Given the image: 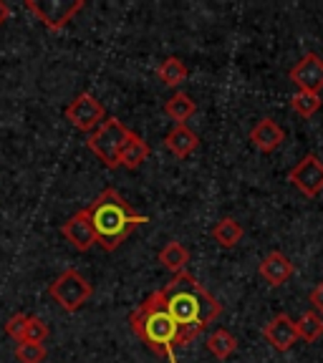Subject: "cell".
Here are the masks:
<instances>
[{"label":"cell","instance_id":"10","mask_svg":"<svg viewBox=\"0 0 323 363\" xmlns=\"http://www.w3.org/2000/svg\"><path fill=\"white\" fill-rule=\"evenodd\" d=\"M61 235L68 240V242L74 245L79 252H86V250H91L94 245H97V233H94V225H91L86 207L76 212V215H71L66 222H63V225H61Z\"/></svg>","mask_w":323,"mask_h":363},{"label":"cell","instance_id":"7","mask_svg":"<svg viewBox=\"0 0 323 363\" xmlns=\"http://www.w3.org/2000/svg\"><path fill=\"white\" fill-rule=\"evenodd\" d=\"M63 113H66V119L71 121L74 129L86 131V134H91V131L97 129V126H102L104 119H106V108H104V104L99 101L94 94H89V91L79 94L74 101L68 104Z\"/></svg>","mask_w":323,"mask_h":363},{"label":"cell","instance_id":"14","mask_svg":"<svg viewBox=\"0 0 323 363\" xmlns=\"http://www.w3.org/2000/svg\"><path fill=\"white\" fill-rule=\"evenodd\" d=\"M165 147L175 154L177 159H187L195 154V149L199 147V139L187 124H175L170 129V134L165 136Z\"/></svg>","mask_w":323,"mask_h":363},{"label":"cell","instance_id":"23","mask_svg":"<svg viewBox=\"0 0 323 363\" xmlns=\"http://www.w3.org/2000/svg\"><path fill=\"white\" fill-rule=\"evenodd\" d=\"M45 338H48V323L38 315H28L21 343H45Z\"/></svg>","mask_w":323,"mask_h":363},{"label":"cell","instance_id":"8","mask_svg":"<svg viewBox=\"0 0 323 363\" xmlns=\"http://www.w3.org/2000/svg\"><path fill=\"white\" fill-rule=\"evenodd\" d=\"M288 182L306 197H318L323 192V162L316 154H306L298 164L290 169Z\"/></svg>","mask_w":323,"mask_h":363},{"label":"cell","instance_id":"15","mask_svg":"<svg viewBox=\"0 0 323 363\" xmlns=\"http://www.w3.org/2000/svg\"><path fill=\"white\" fill-rule=\"evenodd\" d=\"M149 154H152V147L144 142L142 136L131 131V136L126 139L124 149H121V154H119V167H124V169H136V167H142L144 162H147Z\"/></svg>","mask_w":323,"mask_h":363},{"label":"cell","instance_id":"22","mask_svg":"<svg viewBox=\"0 0 323 363\" xmlns=\"http://www.w3.org/2000/svg\"><path fill=\"white\" fill-rule=\"evenodd\" d=\"M323 106L321 96L318 94H311V91H295L293 96H290V108H293L298 116L303 119H311L313 113H318Z\"/></svg>","mask_w":323,"mask_h":363},{"label":"cell","instance_id":"18","mask_svg":"<svg viewBox=\"0 0 323 363\" xmlns=\"http://www.w3.org/2000/svg\"><path fill=\"white\" fill-rule=\"evenodd\" d=\"M207 351H210L215 358H220V361H227V358L238 351V338H235L230 330L215 328L210 335H207Z\"/></svg>","mask_w":323,"mask_h":363},{"label":"cell","instance_id":"3","mask_svg":"<svg viewBox=\"0 0 323 363\" xmlns=\"http://www.w3.org/2000/svg\"><path fill=\"white\" fill-rule=\"evenodd\" d=\"M86 212H89V220L94 225V233H97V245H102V250H106V252L121 247V242L136 227L149 222L147 215H139L114 187L104 189L86 207Z\"/></svg>","mask_w":323,"mask_h":363},{"label":"cell","instance_id":"16","mask_svg":"<svg viewBox=\"0 0 323 363\" xmlns=\"http://www.w3.org/2000/svg\"><path fill=\"white\" fill-rule=\"evenodd\" d=\"M243 235H245L243 225H240L235 217H222V220H217L215 227H212V240L225 250L235 247V245L243 240Z\"/></svg>","mask_w":323,"mask_h":363},{"label":"cell","instance_id":"1","mask_svg":"<svg viewBox=\"0 0 323 363\" xmlns=\"http://www.w3.org/2000/svg\"><path fill=\"white\" fill-rule=\"evenodd\" d=\"M162 295H165L167 311L172 313L175 323L180 325L182 335H185V343L197 338L207 325L215 323L222 313L220 303L187 270L175 275L167 283V288L162 290Z\"/></svg>","mask_w":323,"mask_h":363},{"label":"cell","instance_id":"11","mask_svg":"<svg viewBox=\"0 0 323 363\" xmlns=\"http://www.w3.org/2000/svg\"><path fill=\"white\" fill-rule=\"evenodd\" d=\"M263 335H265L268 343H270V346L275 348V351H280V353L290 351V348H293V343H298L295 320L290 315H285V313H278L270 323H265Z\"/></svg>","mask_w":323,"mask_h":363},{"label":"cell","instance_id":"13","mask_svg":"<svg viewBox=\"0 0 323 363\" xmlns=\"http://www.w3.org/2000/svg\"><path fill=\"white\" fill-rule=\"evenodd\" d=\"M250 142L256 144L261 152L270 154L285 142V131L280 129L273 119H261L253 129H250Z\"/></svg>","mask_w":323,"mask_h":363},{"label":"cell","instance_id":"12","mask_svg":"<svg viewBox=\"0 0 323 363\" xmlns=\"http://www.w3.org/2000/svg\"><path fill=\"white\" fill-rule=\"evenodd\" d=\"M258 270H261V278L265 280L268 285H273V288H278V285L288 283V280L293 278V262H290L280 250L268 252Z\"/></svg>","mask_w":323,"mask_h":363},{"label":"cell","instance_id":"26","mask_svg":"<svg viewBox=\"0 0 323 363\" xmlns=\"http://www.w3.org/2000/svg\"><path fill=\"white\" fill-rule=\"evenodd\" d=\"M311 303H313V311L323 318V280L311 290Z\"/></svg>","mask_w":323,"mask_h":363},{"label":"cell","instance_id":"17","mask_svg":"<svg viewBox=\"0 0 323 363\" xmlns=\"http://www.w3.org/2000/svg\"><path fill=\"white\" fill-rule=\"evenodd\" d=\"M157 257L167 270L180 275V272H185V267H187V262H190V250L182 242H177V240H172V242H167L165 247L159 250Z\"/></svg>","mask_w":323,"mask_h":363},{"label":"cell","instance_id":"25","mask_svg":"<svg viewBox=\"0 0 323 363\" xmlns=\"http://www.w3.org/2000/svg\"><path fill=\"white\" fill-rule=\"evenodd\" d=\"M26 323H28V315H26V313H16V315L8 318V323H6V333L11 335L13 340H18V343H21L23 330H26Z\"/></svg>","mask_w":323,"mask_h":363},{"label":"cell","instance_id":"4","mask_svg":"<svg viewBox=\"0 0 323 363\" xmlns=\"http://www.w3.org/2000/svg\"><path fill=\"white\" fill-rule=\"evenodd\" d=\"M129 136H131V129H126L119 119L106 116L104 124L97 126V129L89 134L86 144H89V149L97 154V159L106 169H116V167H119V154Z\"/></svg>","mask_w":323,"mask_h":363},{"label":"cell","instance_id":"24","mask_svg":"<svg viewBox=\"0 0 323 363\" xmlns=\"http://www.w3.org/2000/svg\"><path fill=\"white\" fill-rule=\"evenodd\" d=\"M48 351L43 343H18L16 346V361L18 363H43Z\"/></svg>","mask_w":323,"mask_h":363},{"label":"cell","instance_id":"6","mask_svg":"<svg viewBox=\"0 0 323 363\" xmlns=\"http://www.w3.org/2000/svg\"><path fill=\"white\" fill-rule=\"evenodd\" d=\"M23 6L33 13L35 21H40L51 33H56L76 13L84 11V0H26Z\"/></svg>","mask_w":323,"mask_h":363},{"label":"cell","instance_id":"19","mask_svg":"<svg viewBox=\"0 0 323 363\" xmlns=\"http://www.w3.org/2000/svg\"><path fill=\"white\" fill-rule=\"evenodd\" d=\"M187 74H190V71H187V66H185V61H182V58H177V56L165 58V61L159 63V68H157L159 81H162L165 86H170V89H177V86L185 84Z\"/></svg>","mask_w":323,"mask_h":363},{"label":"cell","instance_id":"9","mask_svg":"<svg viewBox=\"0 0 323 363\" xmlns=\"http://www.w3.org/2000/svg\"><path fill=\"white\" fill-rule=\"evenodd\" d=\"M290 81L298 86V91H311L321 94L323 91V58L316 53H306L301 61L290 68Z\"/></svg>","mask_w":323,"mask_h":363},{"label":"cell","instance_id":"21","mask_svg":"<svg viewBox=\"0 0 323 363\" xmlns=\"http://www.w3.org/2000/svg\"><path fill=\"white\" fill-rule=\"evenodd\" d=\"M295 330H298V340L306 343H316L323 335V318L316 311H306L298 320H295Z\"/></svg>","mask_w":323,"mask_h":363},{"label":"cell","instance_id":"20","mask_svg":"<svg viewBox=\"0 0 323 363\" xmlns=\"http://www.w3.org/2000/svg\"><path fill=\"white\" fill-rule=\"evenodd\" d=\"M165 111H167V116L175 121V124H187L190 116L197 111V104H195L192 99L187 96V94L177 91V94H172V96L167 99Z\"/></svg>","mask_w":323,"mask_h":363},{"label":"cell","instance_id":"27","mask_svg":"<svg viewBox=\"0 0 323 363\" xmlns=\"http://www.w3.org/2000/svg\"><path fill=\"white\" fill-rule=\"evenodd\" d=\"M8 18H11V6H8V3H3V0H0V26H3V23H6Z\"/></svg>","mask_w":323,"mask_h":363},{"label":"cell","instance_id":"2","mask_svg":"<svg viewBox=\"0 0 323 363\" xmlns=\"http://www.w3.org/2000/svg\"><path fill=\"white\" fill-rule=\"evenodd\" d=\"M129 325H131V330H134L136 338L142 340L149 351L167 358L170 363H177V358H175L177 348L187 346L180 325L175 323L172 313L167 311L162 290L149 293L147 298L131 311Z\"/></svg>","mask_w":323,"mask_h":363},{"label":"cell","instance_id":"5","mask_svg":"<svg viewBox=\"0 0 323 363\" xmlns=\"http://www.w3.org/2000/svg\"><path fill=\"white\" fill-rule=\"evenodd\" d=\"M48 295H51L53 303H58L66 313H76V311H81V306L89 303V298L94 295V288H91V283L79 270L71 267V270L61 272V275L48 285Z\"/></svg>","mask_w":323,"mask_h":363}]
</instances>
